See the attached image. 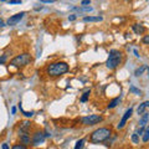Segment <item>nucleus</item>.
<instances>
[{
	"label": "nucleus",
	"mask_w": 149,
	"mask_h": 149,
	"mask_svg": "<svg viewBox=\"0 0 149 149\" xmlns=\"http://www.w3.org/2000/svg\"><path fill=\"white\" fill-rule=\"evenodd\" d=\"M130 92L136 93V95H139V96L142 95V91H141V90H138V88H136L134 86H130Z\"/></svg>",
	"instance_id": "5701e85b"
},
{
	"label": "nucleus",
	"mask_w": 149,
	"mask_h": 149,
	"mask_svg": "<svg viewBox=\"0 0 149 149\" xmlns=\"http://www.w3.org/2000/svg\"><path fill=\"white\" fill-rule=\"evenodd\" d=\"M45 139H46L45 133L41 132V130H36L31 137V143L32 146H40V144H42L45 142Z\"/></svg>",
	"instance_id": "423d86ee"
},
{
	"label": "nucleus",
	"mask_w": 149,
	"mask_h": 149,
	"mask_svg": "<svg viewBox=\"0 0 149 149\" xmlns=\"http://www.w3.org/2000/svg\"><path fill=\"white\" fill-rule=\"evenodd\" d=\"M143 142L144 143H147L149 142V125L144 129V133H143Z\"/></svg>",
	"instance_id": "dca6fc26"
},
{
	"label": "nucleus",
	"mask_w": 149,
	"mask_h": 149,
	"mask_svg": "<svg viewBox=\"0 0 149 149\" xmlns=\"http://www.w3.org/2000/svg\"><path fill=\"white\" fill-rule=\"evenodd\" d=\"M132 30L136 32L137 35H143L144 32H146V27H144L143 25H139V24H134L132 25Z\"/></svg>",
	"instance_id": "9b49d317"
},
{
	"label": "nucleus",
	"mask_w": 149,
	"mask_h": 149,
	"mask_svg": "<svg viewBox=\"0 0 149 149\" xmlns=\"http://www.w3.org/2000/svg\"><path fill=\"white\" fill-rule=\"evenodd\" d=\"M19 139H20V143L24 144V146H29L31 143V138L29 133H19Z\"/></svg>",
	"instance_id": "9d476101"
},
{
	"label": "nucleus",
	"mask_w": 149,
	"mask_h": 149,
	"mask_svg": "<svg viewBox=\"0 0 149 149\" xmlns=\"http://www.w3.org/2000/svg\"><path fill=\"white\" fill-rule=\"evenodd\" d=\"M147 107H149V101H146V102H143V103L138 107V114H143L144 113V111H146Z\"/></svg>",
	"instance_id": "4468645a"
},
{
	"label": "nucleus",
	"mask_w": 149,
	"mask_h": 149,
	"mask_svg": "<svg viewBox=\"0 0 149 149\" xmlns=\"http://www.w3.org/2000/svg\"><path fill=\"white\" fill-rule=\"evenodd\" d=\"M31 62H32V57L30 54H21L17 55L16 57H14L10 61V65L14 67H25Z\"/></svg>",
	"instance_id": "20e7f679"
},
{
	"label": "nucleus",
	"mask_w": 149,
	"mask_h": 149,
	"mask_svg": "<svg viewBox=\"0 0 149 149\" xmlns=\"http://www.w3.org/2000/svg\"><path fill=\"white\" fill-rule=\"evenodd\" d=\"M6 55H3L1 57H0V65H3V63H5L6 62Z\"/></svg>",
	"instance_id": "cd10ccee"
},
{
	"label": "nucleus",
	"mask_w": 149,
	"mask_h": 149,
	"mask_svg": "<svg viewBox=\"0 0 149 149\" xmlns=\"http://www.w3.org/2000/svg\"><path fill=\"white\" fill-rule=\"evenodd\" d=\"M26 15V13L25 11H21V13H17V14H15V15H13V16H10L8 19V21H6V24L8 25H10V26H15L16 24H19L20 22V20L22 17H24Z\"/></svg>",
	"instance_id": "0eeeda50"
},
{
	"label": "nucleus",
	"mask_w": 149,
	"mask_h": 149,
	"mask_svg": "<svg viewBox=\"0 0 149 149\" xmlns=\"http://www.w3.org/2000/svg\"><path fill=\"white\" fill-rule=\"evenodd\" d=\"M138 136H142V134L144 133V127H139L138 129H137V132H136Z\"/></svg>",
	"instance_id": "bb28decb"
},
{
	"label": "nucleus",
	"mask_w": 149,
	"mask_h": 149,
	"mask_svg": "<svg viewBox=\"0 0 149 149\" xmlns=\"http://www.w3.org/2000/svg\"><path fill=\"white\" fill-rule=\"evenodd\" d=\"M40 3H55L56 0H39Z\"/></svg>",
	"instance_id": "7c9ffc66"
},
{
	"label": "nucleus",
	"mask_w": 149,
	"mask_h": 149,
	"mask_svg": "<svg viewBox=\"0 0 149 149\" xmlns=\"http://www.w3.org/2000/svg\"><path fill=\"white\" fill-rule=\"evenodd\" d=\"M83 143H85V139H80V141H77L76 146H74V149H83Z\"/></svg>",
	"instance_id": "6ab92c4d"
},
{
	"label": "nucleus",
	"mask_w": 149,
	"mask_h": 149,
	"mask_svg": "<svg viewBox=\"0 0 149 149\" xmlns=\"http://www.w3.org/2000/svg\"><path fill=\"white\" fill-rule=\"evenodd\" d=\"M90 95H91V91L90 90H87L85 93H83V95H82V97H81V102H86L87 100H88V97H90Z\"/></svg>",
	"instance_id": "a211bd4d"
},
{
	"label": "nucleus",
	"mask_w": 149,
	"mask_h": 149,
	"mask_svg": "<svg viewBox=\"0 0 149 149\" xmlns=\"http://www.w3.org/2000/svg\"><path fill=\"white\" fill-rule=\"evenodd\" d=\"M1 149H10V148H9V146H8L6 143H3L1 144Z\"/></svg>",
	"instance_id": "2f4dec72"
},
{
	"label": "nucleus",
	"mask_w": 149,
	"mask_h": 149,
	"mask_svg": "<svg viewBox=\"0 0 149 149\" xmlns=\"http://www.w3.org/2000/svg\"><path fill=\"white\" fill-rule=\"evenodd\" d=\"M119 103V97H116V98H113L111 102H109V104H108V109H112V108H114L116 106H117Z\"/></svg>",
	"instance_id": "2eb2a0df"
},
{
	"label": "nucleus",
	"mask_w": 149,
	"mask_h": 149,
	"mask_svg": "<svg viewBox=\"0 0 149 149\" xmlns=\"http://www.w3.org/2000/svg\"><path fill=\"white\" fill-rule=\"evenodd\" d=\"M9 4H21V0H9Z\"/></svg>",
	"instance_id": "c85d7f7f"
},
{
	"label": "nucleus",
	"mask_w": 149,
	"mask_h": 149,
	"mask_svg": "<svg viewBox=\"0 0 149 149\" xmlns=\"http://www.w3.org/2000/svg\"><path fill=\"white\" fill-rule=\"evenodd\" d=\"M19 108H20V111L22 112V114H24L25 117H27V118H29V117H32V116H34V112H25L24 109H22V108H21V103H20V106H19Z\"/></svg>",
	"instance_id": "aec40b11"
},
{
	"label": "nucleus",
	"mask_w": 149,
	"mask_h": 149,
	"mask_svg": "<svg viewBox=\"0 0 149 149\" xmlns=\"http://www.w3.org/2000/svg\"><path fill=\"white\" fill-rule=\"evenodd\" d=\"M112 136V130L107 127H102L96 130H93L90 136V142L93 144H98V143H103L107 139H109Z\"/></svg>",
	"instance_id": "f03ea898"
},
{
	"label": "nucleus",
	"mask_w": 149,
	"mask_h": 149,
	"mask_svg": "<svg viewBox=\"0 0 149 149\" xmlns=\"http://www.w3.org/2000/svg\"><path fill=\"white\" fill-rule=\"evenodd\" d=\"M81 5H83V6L91 5V0H82V1H81Z\"/></svg>",
	"instance_id": "a878e982"
},
{
	"label": "nucleus",
	"mask_w": 149,
	"mask_h": 149,
	"mask_svg": "<svg viewBox=\"0 0 149 149\" xmlns=\"http://www.w3.org/2000/svg\"><path fill=\"white\" fill-rule=\"evenodd\" d=\"M144 70H147V66H146V65H143V66H141L139 68H137V70H136V73H134V74H136L137 77H139V76H141V74L143 73Z\"/></svg>",
	"instance_id": "f3484780"
},
{
	"label": "nucleus",
	"mask_w": 149,
	"mask_h": 149,
	"mask_svg": "<svg viewBox=\"0 0 149 149\" xmlns=\"http://www.w3.org/2000/svg\"><path fill=\"white\" fill-rule=\"evenodd\" d=\"M68 65L63 61H57V62H52L47 65L46 67V73L49 74L50 77H60L65 74L66 72H68Z\"/></svg>",
	"instance_id": "f257e3e1"
},
{
	"label": "nucleus",
	"mask_w": 149,
	"mask_h": 149,
	"mask_svg": "<svg viewBox=\"0 0 149 149\" xmlns=\"http://www.w3.org/2000/svg\"><path fill=\"white\" fill-rule=\"evenodd\" d=\"M11 149H27V147L20 143V144H14V146L11 147Z\"/></svg>",
	"instance_id": "4be33fe9"
},
{
	"label": "nucleus",
	"mask_w": 149,
	"mask_h": 149,
	"mask_svg": "<svg viewBox=\"0 0 149 149\" xmlns=\"http://www.w3.org/2000/svg\"><path fill=\"white\" fill-rule=\"evenodd\" d=\"M142 42L144 44V45H149V35H146L142 39Z\"/></svg>",
	"instance_id": "393cba45"
},
{
	"label": "nucleus",
	"mask_w": 149,
	"mask_h": 149,
	"mask_svg": "<svg viewBox=\"0 0 149 149\" xmlns=\"http://www.w3.org/2000/svg\"><path fill=\"white\" fill-rule=\"evenodd\" d=\"M122 60H123V54L120 52V51L111 50L109 55H108V58H107V61H106V66L109 70H114L122 63Z\"/></svg>",
	"instance_id": "7ed1b4c3"
},
{
	"label": "nucleus",
	"mask_w": 149,
	"mask_h": 149,
	"mask_svg": "<svg viewBox=\"0 0 149 149\" xmlns=\"http://www.w3.org/2000/svg\"><path fill=\"white\" fill-rule=\"evenodd\" d=\"M103 120V117L98 114H90L87 117H82L81 118V123L83 125H95V124H98Z\"/></svg>",
	"instance_id": "39448f33"
},
{
	"label": "nucleus",
	"mask_w": 149,
	"mask_h": 149,
	"mask_svg": "<svg viewBox=\"0 0 149 149\" xmlns=\"http://www.w3.org/2000/svg\"><path fill=\"white\" fill-rule=\"evenodd\" d=\"M132 142L133 143H139V136H138V134L137 133H134V134H132Z\"/></svg>",
	"instance_id": "b1692460"
},
{
	"label": "nucleus",
	"mask_w": 149,
	"mask_h": 149,
	"mask_svg": "<svg viewBox=\"0 0 149 149\" xmlns=\"http://www.w3.org/2000/svg\"><path fill=\"white\" fill-rule=\"evenodd\" d=\"M103 17L102 16H85L83 21L85 22H97V21H102Z\"/></svg>",
	"instance_id": "ddd939ff"
},
{
	"label": "nucleus",
	"mask_w": 149,
	"mask_h": 149,
	"mask_svg": "<svg viewBox=\"0 0 149 149\" xmlns=\"http://www.w3.org/2000/svg\"><path fill=\"white\" fill-rule=\"evenodd\" d=\"M30 128H31V123L29 120H24L19 125V133H29Z\"/></svg>",
	"instance_id": "1a4fd4ad"
},
{
	"label": "nucleus",
	"mask_w": 149,
	"mask_h": 149,
	"mask_svg": "<svg viewBox=\"0 0 149 149\" xmlns=\"http://www.w3.org/2000/svg\"><path fill=\"white\" fill-rule=\"evenodd\" d=\"M4 26H5V24H4L3 20H1V19H0V27H4Z\"/></svg>",
	"instance_id": "72a5a7b5"
},
{
	"label": "nucleus",
	"mask_w": 149,
	"mask_h": 149,
	"mask_svg": "<svg viewBox=\"0 0 149 149\" xmlns=\"http://www.w3.org/2000/svg\"><path fill=\"white\" fill-rule=\"evenodd\" d=\"M132 113H133V108H132V107H130V108H128L127 111H125V113L123 114V117L120 118L119 123L117 124V129H122V128H124V125L127 124L128 119L130 118V116H132Z\"/></svg>",
	"instance_id": "6e6552de"
},
{
	"label": "nucleus",
	"mask_w": 149,
	"mask_h": 149,
	"mask_svg": "<svg viewBox=\"0 0 149 149\" xmlns=\"http://www.w3.org/2000/svg\"><path fill=\"white\" fill-rule=\"evenodd\" d=\"M73 10H78V11H92L91 6H85V8H73Z\"/></svg>",
	"instance_id": "412c9836"
},
{
	"label": "nucleus",
	"mask_w": 149,
	"mask_h": 149,
	"mask_svg": "<svg viewBox=\"0 0 149 149\" xmlns=\"http://www.w3.org/2000/svg\"><path fill=\"white\" fill-rule=\"evenodd\" d=\"M76 17H77V15L72 14V15H70V16H68V20H70V21H74V20H76Z\"/></svg>",
	"instance_id": "c756f323"
},
{
	"label": "nucleus",
	"mask_w": 149,
	"mask_h": 149,
	"mask_svg": "<svg viewBox=\"0 0 149 149\" xmlns=\"http://www.w3.org/2000/svg\"><path fill=\"white\" fill-rule=\"evenodd\" d=\"M1 1H6V0H1Z\"/></svg>",
	"instance_id": "c9c22d12"
},
{
	"label": "nucleus",
	"mask_w": 149,
	"mask_h": 149,
	"mask_svg": "<svg viewBox=\"0 0 149 149\" xmlns=\"http://www.w3.org/2000/svg\"><path fill=\"white\" fill-rule=\"evenodd\" d=\"M148 120H149V113H143L141 119H139V127H144V128H146Z\"/></svg>",
	"instance_id": "f8f14e48"
},
{
	"label": "nucleus",
	"mask_w": 149,
	"mask_h": 149,
	"mask_svg": "<svg viewBox=\"0 0 149 149\" xmlns=\"http://www.w3.org/2000/svg\"><path fill=\"white\" fill-rule=\"evenodd\" d=\"M11 113H13V114L16 113V107H13V108H11Z\"/></svg>",
	"instance_id": "473e14b6"
},
{
	"label": "nucleus",
	"mask_w": 149,
	"mask_h": 149,
	"mask_svg": "<svg viewBox=\"0 0 149 149\" xmlns=\"http://www.w3.org/2000/svg\"><path fill=\"white\" fill-rule=\"evenodd\" d=\"M134 55H136L137 57H139V54H138V51H137V50H134Z\"/></svg>",
	"instance_id": "f704fd0d"
}]
</instances>
